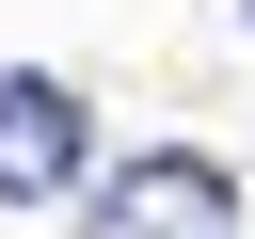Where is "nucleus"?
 <instances>
[{
  "label": "nucleus",
  "instance_id": "nucleus-1",
  "mask_svg": "<svg viewBox=\"0 0 255 239\" xmlns=\"http://www.w3.org/2000/svg\"><path fill=\"white\" fill-rule=\"evenodd\" d=\"M80 207H96L80 239H239V175H223V159H191V143H143V159H112Z\"/></svg>",
  "mask_w": 255,
  "mask_h": 239
},
{
  "label": "nucleus",
  "instance_id": "nucleus-2",
  "mask_svg": "<svg viewBox=\"0 0 255 239\" xmlns=\"http://www.w3.org/2000/svg\"><path fill=\"white\" fill-rule=\"evenodd\" d=\"M64 191H96V96L16 64L0 80V207H64Z\"/></svg>",
  "mask_w": 255,
  "mask_h": 239
}]
</instances>
